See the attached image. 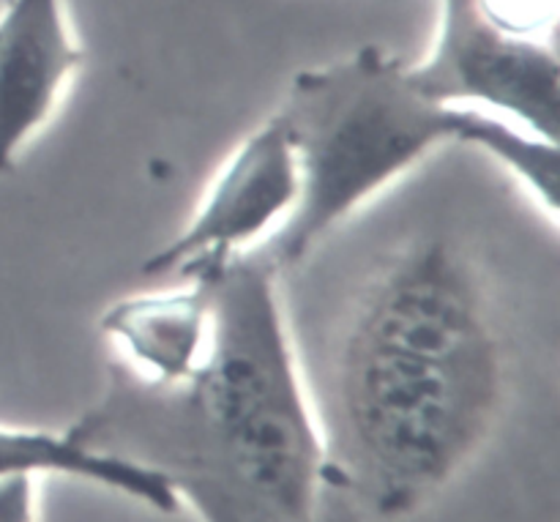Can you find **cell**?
<instances>
[{
	"label": "cell",
	"instance_id": "52a82bcc",
	"mask_svg": "<svg viewBox=\"0 0 560 522\" xmlns=\"http://www.w3.org/2000/svg\"><path fill=\"white\" fill-rule=\"evenodd\" d=\"M173 290L118 301L102 332L124 353V370L148 383L180 381L200 361L211 332V295L202 277L178 279Z\"/></svg>",
	"mask_w": 560,
	"mask_h": 522
},
{
	"label": "cell",
	"instance_id": "7a4b0ae2",
	"mask_svg": "<svg viewBox=\"0 0 560 522\" xmlns=\"http://www.w3.org/2000/svg\"><path fill=\"white\" fill-rule=\"evenodd\" d=\"M211 332L173 383L113 367L107 392L71 432L96 452L159 471L202 522H317L326 443L279 301L255 252L202 266Z\"/></svg>",
	"mask_w": 560,
	"mask_h": 522
},
{
	"label": "cell",
	"instance_id": "ba28073f",
	"mask_svg": "<svg viewBox=\"0 0 560 522\" xmlns=\"http://www.w3.org/2000/svg\"><path fill=\"white\" fill-rule=\"evenodd\" d=\"M69 476L135 498L159 514H178L180 498L159 471L118 454L96 452L69 430H9L0 427V479L11 476Z\"/></svg>",
	"mask_w": 560,
	"mask_h": 522
},
{
	"label": "cell",
	"instance_id": "277c9868",
	"mask_svg": "<svg viewBox=\"0 0 560 522\" xmlns=\"http://www.w3.org/2000/svg\"><path fill=\"white\" fill-rule=\"evenodd\" d=\"M408 74L432 102L487 109L558 140L560 60L541 33V0H441L430 55Z\"/></svg>",
	"mask_w": 560,
	"mask_h": 522
},
{
	"label": "cell",
	"instance_id": "8992f818",
	"mask_svg": "<svg viewBox=\"0 0 560 522\" xmlns=\"http://www.w3.org/2000/svg\"><path fill=\"white\" fill-rule=\"evenodd\" d=\"M85 63L63 0H5L0 11V175L52 118Z\"/></svg>",
	"mask_w": 560,
	"mask_h": 522
},
{
	"label": "cell",
	"instance_id": "5b68a950",
	"mask_svg": "<svg viewBox=\"0 0 560 522\" xmlns=\"http://www.w3.org/2000/svg\"><path fill=\"white\" fill-rule=\"evenodd\" d=\"M299 162L282 115L257 126L213 178L195 219L142 263V277L180 279L260 246L299 200Z\"/></svg>",
	"mask_w": 560,
	"mask_h": 522
},
{
	"label": "cell",
	"instance_id": "3957f363",
	"mask_svg": "<svg viewBox=\"0 0 560 522\" xmlns=\"http://www.w3.org/2000/svg\"><path fill=\"white\" fill-rule=\"evenodd\" d=\"M277 113L295 148L299 200L252 250L277 274L304 263L337 224L443 146L490 153L558 217V142L487 109L432 102L408 63L375 44L299 71Z\"/></svg>",
	"mask_w": 560,
	"mask_h": 522
},
{
	"label": "cell",
	"instance_id": "6da1fadb",
	"mask_svg": "<svg viewBox=\"0 0 560 522\" xmlns=\"http://www.w3.org/2000/svg\"><path fill=\"white\" fill-rule=\"evenodd\" d=\"M328 485L383 518L424 507L481 449L503 403V348L474 260L416 239L366 277L323 394H310Z\"/></svg>",
	"mask_w": 560,
	"mask_h": 522
},
{
	"label": "cell",
	"instance_id": "9c48e42d",
	"mask_svg": "<svg viewBox=\"0 0 560 522\" xmlns=\"http://www.w3.org/2000/svg\"><path fill=\"white\" fill-rule=\"evenodd\" d=\"M0 522H36V476L0 479Z\"/></svg>",
	"mask_w": 560,
	"mask_h": 522
}]
</instances>
